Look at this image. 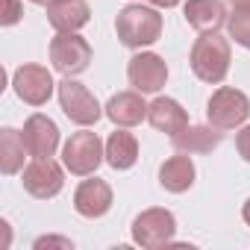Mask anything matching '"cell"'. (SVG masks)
<instances>
[{"mask_svg": "<svg viewBox=\"0 0 250 250\" xmlns=\"http://www.w3.org/2000/svg\"><path fill=\"white\" fill-rule=\"evenodd\" d=\"M115 33L121 44H127L133 50H142L153 42L162 39V15L145 3H130L124 6L115 18Z\"/></svg>", "mask_w": 250, "mask_h": 250, "instance_id": "6da1fadb", "label": "cell"}, {"mask_svg": "<svg viewBox=\"0 0 250 250\" xmlns=\"http://www.w3.org/2000/svg\"><path fill=\"white\" fill-rule=\"evenodd\" d=\"M229 56H232L229 53V42L224 36L200 33V39L191 47V59L188 62H191V71H194L197 80L218 85V83H224V77L229 71Z\"/></svg>", "mask_w": 250, "mask_h": 250, "instance_id": "7a4b0ae2", "label": "cell"}, {"mask_svg": "<svg viewBox=\"0 0 250 250\" xmlns=\"http://www.w3.org/2000/svg\"><path fill=\"white\" fill-rule=\"evenodd\" d=\"M206 118L215 130L227 133V130H235L250 118V100L244 91L238 88H229V85H221L212 97H209V106H206Z\"/></svg>", "mask_w": 250, "mask_h": 250, "instance_id": "3957f363", "label": "cell"}, {"mask_svg": "<svg viewBox=\"0 0 250 250\" xmlns=\"http://www.w3.org/2000/svg\"><path fill=\"white\" fill-rule=\"evenodd\" d=\"M103 156H106L103 142L97 139V133H88V130L74 133V136L65 142V147H62V162H65V168H68L71 174H77V177L94 174L97 165L103 162Z\"/></svg>", "mask_w": 250, "mask_h": 250, "instance_id": "277c9868", "label": "cell"}, {"mask_svg": "<svg viewBox=\"0 0 250 250\" xmlns=\"http://www.w3.org/2000/svg\"><path fill=\"white\" fill-rule=\"evenodd\" d=\"M50 65L65 77H77L91 65V44L77 33H59L50 42Z\"/></svg>", "mask_w": 250, "mask_h": 250, "instance_id": "5b68a950", "label": "cell"}, {"mask_svg": "<svg viewBox=\"0 0 250 250\" xmlns=\"http://www.w3.org/2000/svg\"><path fill=\"white\" fill-rule=\"evenodd\" d=\"M59 103H62V112H65L74 124H80V127H91V124H97L100 115H103L97 97H94L83 83H77V80H71V77H65V80L59 83Z\"/></svg>", "mask_w": 250, "mask_h": 250, "instance_id": "8992f818", "label": "cell"}, {"mask_svg": "<svg viewBox=\"0 0 250 250\" xmlns=\"http://www.w3.org/2000/svg\"><path fill=\"white\" fill-rule=\"evenodd\" d=\"M177 221L168 209H145L133 221V241L142 247H168L174 241Z\"/></svg>", "mask_w": 250, "mask_h": 250, "instance_id": "52a82bcc", "label": "cell"}, {"mask_svg": "<svg viewBox=\"0 0 250 250\" xmlns=\"http://www.w3.org/2000/svg\"><path fill=\"white\" fill-rule=\"evenodd\" d=\"M130 85L142 94H156L168 83V65L159 53H136L127 68Z\"/></svg>", "mask_w": 250, "mask_h": 250, "instance_id": "ba28073f", "label": "cell"}, {"mask_svg": "<svg viewBox=\"0 0 250 250\" xmlns=\"http://www.w3.org/2000/svg\"><path fill=\"white\" fill-rule=\"evenodd\" d=\"M12 85H15V94L30 106H44L56 88L50 71L42 65H21L12 77Z\"/></svg>", "mask_w": 250, "mask_h": 250, "instance_id": "9c48e42d", "label": "cell"}, {"mask_svg": "<svg viewBox=\"0 0 250 250\" xmlns=\"http://www.w3.org/2000/svg\"><path fill=\"white\" fill-rule=\"evenodd\" d=\"M21 183H24V188H27L33 197H39V200H50V197H56V194L62 191L65 177H62V168H59L50 156H44V159H36L33 165L24 168Z\"/></svg>", "mask_w": 250, "mask_h": 250, "instance_id": "30bf717a", "label": "cell"}, {"mask_svg": "<svg viewBox=\"0 0 250 250\" xmlns=\"http://www.w3.org/2000/svg\"><path fill=\"white\" fill-rule=\"evenodd\" d=\"M24 145H27V153L36 159L53 156L59 147V127L47 115H33L24 124Z\"/></svg>", "mask_w": 250, "mask_h": 250, "instance_id": "8fae6325", "label": "cell"}, {"mask_svg": "<svg viewBox=\"0 0 250 250\" xmlns=\"http://www.w3.org/2000/svg\"><path fill=\"white\" fill-rule=\"evenodd\" d=\"M74 209L83 218H103L112 209V188L106 180H83L74 191Z\"/></svg>", "mask_w": 250, "mask_h": 250, "instance_id": "7c38bea8", "label": "cell"}, {"mask_svg": "<svg viewBox=\"0 0 250 250\" xmlns=\"http://www.w3.org/2000/svg\"><path fill=\"white\" fill-rule=\"evenodd\" d=\"M106 115L118 127H136L147 118V103L142 100V91H118L109 97Z\"/></svg>", "mask_w": 250, "mask_h": 250, "instance_id": "4fadbf2b", "label": "cell"}, {"mask_svg": "<svg viewBox=\"0 0 250 250\" xmlns=\"http://www.w3.org/2000/svg\"><path fill=\"white\" fill-rule=\"evenodd\" d=\"M147 121H150L153 130L168 133V136H177V133H183L188 127V115L174 97H156L147 106Z\"/></svg>", "mask_w": 250, "mask_h": 250, "instance_id": "5bb4252c", "label": "cell"}, {"mask_svg": "<svg viewBox=\"0 0 250 250\" xmlns=\"http://www.w3.org/2000/svg\"><path fill=\"white\" fill-rule=\"evenodd\" d=\"M186 21L197 33H218L227 24V6L221 0H186Z\"/></svg>", "mask_w": 250, "mask_h": 250, "instance_id": "9a60e30c", "label": "cell"}, {"mask_svg": "<svg viewBox=\"0 0 250 250\" xmlns=\"http://www.w3.org/2000/svg\"><path fill=\"white\" fill-rule=\"evenodd\" d=\"M194 177H197V171H194V162H191L188 153L171 156V159H165L162 168H159V186H162L165 191H171V194L188 191V188L194 186Z\"/></svg>", "mask_w": 250, "mask_h": 250, "instance_id": "2e32d148", "label": "cell"}, {"mask_svg": "<svg viewBox=\"0 0 250 250\" xmlns=\"http://www.w3.org/2000/svg\"><path fill=\"white\" fill-rule=\"evenodd\" d=\"M91 9L85 0H62L56 6H47V21L56 33H77L88 24Z\"/></svg>", "mask_w": 250, "mask_h": 250, "instance_id": "e0dca14e", "label": "cell"}, {"mask_svg": "<svg viewBox=\"0 0 250 250\" xmlns=\"http://www.w3.org/2000/svg\"><path fill=\"white\" fill-rule=\"evenodd\" d=\"M171 145H174L177 153H188V156L212 153L221 145V130H215L212 124L209 127H186L183 133L171 136Z\"/></svg>", "mask_w": 250, "mask_h": 250, "instance_id": "ac0fdd59", "label": "cell"}, {"mask_svg": "<svg viewBox=\"0 0 250 250\" xmlns=\"http://www.w3.org/2000/svg\"><path fill=\"white\" fill-rule=\"evenodd\" d=\"M139 159V142L133 133H124V130H115L106 142V162L115 168V171H127L133 168Z\"/></svg>", "mask_w": 250, "mask_h": 250, "instance_id": "d6986e66", "label": "cell"}, {"mask_svg": "<svg viewBox=\"0 0 250 250\" xmlns=\"http://www.w3.org/2000/svg\"><path fill=\"white\" fill-rule=\"evenodd\" d=\"M24 153H27L24 133H18L12 127L0 130V171L3 174H18L24 168Z\"/></svg>", "mask_w": 250, "mask_h": 250, "instance_id": "ffe728a7", "label": "cell"}, {"mask_svg": "<svg viewBox=\"0 0 250 250\" xmlns=\"http://www.w3.org/2000/svg\"><path fill=\"white\" fill-rule=\"evenodd\" d=\"M229 36L235 39V44L250 50V9H235V15L227 21Z\"/></svg>", "mask_w": 250, "mask_h": 250, "instance_id": "44dd1931", "label": "cell"}, {"mask_svg": "<svg viewBox=\"0 0 250 250\" xmlns=\"http://www.w3.org/2000/svg\"><path fill=\"white\" fill-rule=\"evenodd\" d=\"M21 15H24V3H21V0H3L0 24H3V27H12V24H18V21H21Z\"/></svg>", "mask_w": 250, "mask_h": 250, "instance_id": "7402d4cb", "label": "cell"}, {"mask_svg": "<svg viewBox=\"0 0 250 250\" xmlns=\"http://www.w3.org/2000/svg\"><path fill=\"white\" fill-rule=\"evenodd\" d=\"M235 150L241 153L244 162H250V127H244V130L235 133Z\"/></svg>", "mask_w": 250, "mask_h": 250, "instance_id": "603a6c76", "label": "cell"}, {"mask_svg": "<svg viewBox=\"0 0 250 250\" xmlns=\"http://www.w3.org/2000/svg\"><path fill=\"white\" fill-rule=\"evenodd\" d=\"M44 247H65V250H71L74 244H71V238H59V235H42V238L36 241V250H44Z\"/></svg>", "mask_w": 250, "mask_h": 250, "instance_id": "cb8c5ba5", "label": "cell"}, {"mask_svg": "<svg viewBox=\"0 0 250 250\" xmlns=\"http://www.w3.org/2000/svg\"><path fill=\"white\" fill-rule=\"evenodd\" d=\"M153 6H159V9H171V6H177V3H183V0H150Z\"/></svg>", "mask_w": 250, "mask_h": 250, "instance_id": "d4e9b609", "label": "cell"}, {"mask_svg": "<svg viewBox=\"0 0 250 250\" xmlns=\"http://www.w3.org/2000/svg\"><path fill=\"white\" fill-rule=\"evenodd\" d=\"M232 9H250V0H229Z\"/></svg>", "mask_w": 250, "mask_h": 250, "instance_id": "484cf974", "label": "cell"}, {"mask_svg": "<svg viewBox=\"0 0 250 250\" xmlns=\"http://www.w3.org/2000/svg\"><path fill=\"white\" fill-rule=\"evenodd\" d=\"M30 3H39V6H56V3H62V0H30Z\"/></svg>", "mask_w": 250, "mask_h": 250, "instance_id": "4316f807", "label": "cell"}, {"mask_svg": "<svg viewBox=\"0 0 250 250\" xmlns=\"http://www.w3.org/2000/svg\"><path fill=\"white\" fill-rule=\"evenodd\" d=\"M241 215H244V224H247V227H250V200H247V203H244V209H241Z\"/></svg>", "mask_w": 250, "mask_h": 250, "instance_id": "83f0119b", "label": "cell"}]
</instances>
